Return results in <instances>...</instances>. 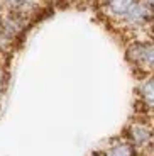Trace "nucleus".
I'll use <instances>...</instances> for the list:
<instances>
[{
    "label": "nucleus",
    "instance_id": "423d86ee",
    "mask_svg": "<svg viewBox=\"0 0 154 156\" xmlns=\"http://www.w3.org/2000/svg\"><path fill=\"white\" fill-rule=\"evenodd\" d=\"M139 92H141V102L144 104L147 110L152 109V104H154V85H152V78H146L141 87H139Z\"/></svg>",
    "mask_w": 154,
    "mask_h": 156
},
{
    "label": "nucleus",
    "instance_id": "6e6552de",
    "mask_svg": "<svg viewBox=\"0 0 154 156\" xmlns=\"http://www.w3.org/2000/svg\"><path fill=\"white\" fill-rule=\"evenodd\" d=\"M146 4H147V5H151V4H152V0H146Z\"/></svg>",
    "mask_w": 154,
    "mask_h": 156
},
{
    "label": "nucleus",
    "instance_id": "f03ea898",
    "mask_svg": "<svg viewBox=\"0 0 154 156\" xmlns=\"http://www.w3.org/2000/svg\"><path fill=\"white\" fill-rule=\"evenodd\" d=\"M129 139L135 148L146 149L151 148V137H152V131H151V126L146 122H132L129 126Z\"/></svg>",
    "mask_w": 154,
    "mask_h": 156
},
{
    "label": "nucleus",
    "instance_id": "7ed1b4c3",
    "mask_svg": "<svg viewBox=\"0 0 154 156\" xmlns=\"http://www.w3.org/2000/svg\"><path fill=\"white\" fill-rule=\"evenodd\" d=\"M151 5L142 4V2H135L134 7L129 10V14L124 19L127 20L129 24H134V26H142L144 22L151 19Z\"/></svg>",
    "mask_w": 154,
    "mask_h": 156
},
{
    "label": "nucleus",
    "instance_id": "f257e3e1",
    "mask_svg": "<svg viewBox=\"0 0 154 156\" xmlns=\"http://www.w3.org/2000/svg\"><path fill=\"white\" fill-rule=\"evenodd\" d=\"M127 58L139 68L146 71L152 70L154 65V48L151 43H134L127 48Z\"/></svg>",
    "mask_w": 154,
    "mask_h": 156
},
{
    "label": "nucleus",
    "instance_id": "39448f33",
    "mask_svg": "<svg viewBox=\"0 0 154 156\" xmlns=\"http://www.w3.org/2000/svg\"><path fill=\"white\" fill-rule=\"evenodd\" d=\"M137 0H108L107 9L114 17H125Z\"/></svg>",
    "mask_w": 154,
    "mask_h": 156
},
{
    "label": "nucleus",
    "instance_id": "1a4fd4ad",
    "mask_svg": "<svg viewBox=\"0 0 154 156\" xmlns=\"http://www.w3.org/2000/svg\"><path fill=\"white\" fill-rule=\"evenodd\" d=\"M0 22H2V14H0Z\"/></svg>",
    "mask_w": 154,
    "mask_h": 156
},
{
    "label": "nucleus",
    "instance_id": "0eeeda50",
    "mask_svg": "<svg viewBox=\"0 0 154 156\" xmlns=\"http://www.w3.org/2000/svg\"><path fill=\"white\" fill-rule=\"evenodd\" d=\"M92 156H107V154H105L103 151H95V153H93Z\"/></svg>",
    "mask_w": 154,
    "mask_h": 156
},
{
    "label": "nucleus",
    "instance_id": "20e7f679",
    "mask_svg": "<svg viewBox=\"0 0 154 156\" xmlns=\"http://www.w3.org/2000/svg\"><path fill=\"white\" fill-rule=\"evenodd\" d=\"M107 156H137V148L131 141H117L105 151Z\"/></svg>",
    "mask_w": 154,
    "mask_h": 156
}]
</instances>
